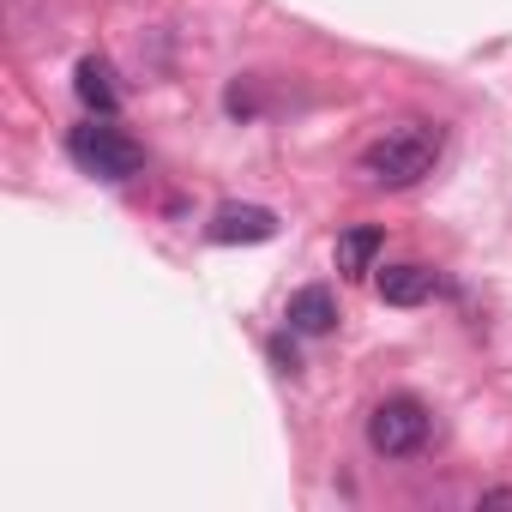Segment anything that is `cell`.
Wrapping results in <instances>:
<instances>
[{
  "label": "cell",
  "instance_id": "obj_1",
  "mask_svg": "<svg viewBox=\"0 0 512 512\" xmlns=\"http://www.w3.org/2000/svg\"><path fill=\"white\" fill-rule=\"evenodd\" d=\"M440 145H446L440 127H428V121H404V127L380 133V139L362 151V175H368L374 187H416L422 175H434Z\"/></svg>",
  "mask_w": 512,
  "mask_h": 512
},
{
  "label": "cell",
  "instance_id": "obj_2",
  "mask_svg": "<svg viewBox=\"0 0 512 512\" xmlns=\"http://www.w3.org/2000/svg\"><path fill=\"white\" fill-rule=\"evenodd\" d=\"M67 151H73V163H79L85 175H97V181H133V175L145 169V151H139L109 115H91L85 127H73V133H67Z\"/></svg>",
  "mask_w": 512,
  "mask_h": 512
},
{
  "label": "cell",
  "instance_id": "obj_3",
  "mask_svg": "<svg viewBox=\"0 0 512 512\" xmlns=\"http://www.w3.org/2000/svg\"><path fill=\"white\" fill-rule=\"evenodd\" d=\"M434 434V416L416 404V398H386L368 410V446L380 458H416Z\"/></svg>",
  "mask_w": 512,
  "mask_h": 512
},
{
  "label": "cell",
  "instance_id": "obj_4",
  "mask_svg": "<svg viewBox=\"0 0 512 512\" xmlns=\"http://www.w3.org/2000/svg\"><path fill=\"white\" fill-rule=\"evenodd\" d=\"M205 235H211L217 247L272 241V235H278V217H272L266 205H217V211H211V223H205Z\"/></svg>",
  "mask_w": 512,
  "mask_h": 512
},
{
  "label": "cell",
  "instance_id": "obj_5",
  "mask_svg": "<svg viewBox=\"0 0 512 512\" xmlns=\"http://www.w3.org/2000/svg\"><path fill=\"white\" fill-rule=\"evenodd\" d=\"M290 332L296 338H326L332 326H338V296L326 290V284H308V290H296L290 296Z\"/></svg>",
  "mask_w": 512,
  "mask_h": 512
},
{
  "label": "cell",
  "instance_id": "obj_6",
  "mask_svg": "<svg viewBox=\"0 0 512 512\" xmlns=\"http://www.w3.org/2000/svg\"><path fill=\"white\" fill-rule=\"evenodd\" d=\"M374 290H380L386 308H422V302L434 296V272H428V266H386V272L374 278Z\"/></svg>",
  "mask_w": 512,
  "mask_h": 512
},
{
  "label": "cell",
  "instance_id": "obj_7",
  "mask_svg": "<svg viewBox=\"0 0 512 512\" xmlns=\"http://www.w3.org/2000/svg\"><path fill=\"white\" fill-rule=\"evenodd\" d=\"M73 91H79V103H85L91 115H115V109H121L115 73H109V61H97V55H85V61L73 67Z\"/></svg>",
  "mask_w": 512,
  "mask_h": 512
},
{
  "label": "cell",
  "instance_id": "obj_8",
  "mask_svg": "<svg viewBox=\"0 0 512 512\" xmlns=\"http://www.w3.org/2000/svg\"><path fill=\"white\" fill-rule=\"evenodd\" d=\"M380 247H386V235H380L374 223L344 229V235H338V272H344V278H368L374 260H380Z\"/></svg>",
  "mask_w": 512,
  "mask_h": 512
},
{
  "label": "cell",
  "instance_id": "obj_9",
  "mask_svg": "<svg viewBox=\"0 0 512 512\" xmlns=\"http://www.w3.org/2000/svg\"><path fill=\"white\" fill-rule=\"evenodd\" d=\"M272 362H278V374H296V368H302L296 338H284V332H278V338H272Z\"/></svg>",
  "mask_w": 512,
  "mask_h": 512
},
{
  "label": "cell",
  "instance_id": "obj_10",
  "mask_svg": "<svg viewBox=\"0 0 512 512\" xmlns=\"http://www.w3.org/2000/svg\"><path fill=\"white\" fill-rule=\"evenodd\" d=\"M482 506H512V488H482Z\"/></svg>",
  "mask_w": 512,
  "mask_h": 512
}]
</instances>
